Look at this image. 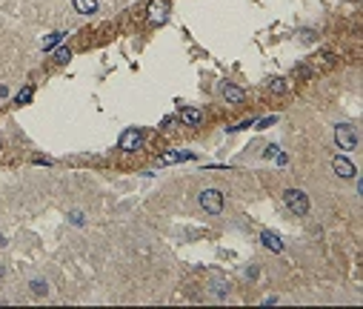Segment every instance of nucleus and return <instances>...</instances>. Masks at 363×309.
<instances>
[{
	"mask_svg": "<svg viewBox=\"0 0 363 309\" xmlns=\"http://www.w3.org/2000/svg\"><path fill=\"white\" fill-rule=\"evenodd\" d=\"M283 201H286V206H289L295 215H306L309 212V195L301 192V189H286Z\"/></svg>",
	"mask_w": 363,
	"mask_h": 309,
	"instance_id": "f257e3e1",
	"label": "nucleus"
},
{
	"mask_svg": "<svg viewBox=\"0 0 363 309\" xmlns=\"http://www.w3.org/2000/svg\"><path fill=\"white\" fill-rule=\"evenodd\" d=\"M197 203H200V206H203L209 215H217V212L223 209V195L217 192V189H206V192H200Z\"/></svg>",
	"mask_w": 363,
	"mask_h": 309,
	"instance_id": "f03ea898",
	"label": "nucleus"
},
{
	"mask_svg": "<svg viewBox=\"0 0 363 309\" xmlns=\"http://www.w3.org/2000/svg\"><path fill=\"white\" fill-rule=\"evenodd\" d=\"M166 18H169V3L166 0H152L149 9H146V20H149L152 26H160Z\"/></svg>",
	"mask_w": 363,
	"mask_h": 309,
	"instance_id": "7ed1b4c3",
	"label": "nucleus"
},
{
	"mask_svg": "<svg viewBox=\"0 0 363 309\" xmlns=\"http://www.w3.org/2000/svg\"><path fill=\"white\" fill-rule=\"evenodd\" d=\"M335 141L340 149H354L357 146V132H354L352 126H337L335 129Z\"/></svg>",
	"mask_w": 363,
	"mask_h": 309,
	"instance_id": "20e7f679",
	"label": "nucleus"
},
{
	"mask_svg": "<svg viewBox=\"0 0 363 309\" xmlns=\"http://www.w3.org/2000/svg\"><path fill=\"white\" fill-rule=\"evenodd\" d=\"M143 143V132L140 129H126L123 138H120V149L123 152H137Z\"/></svg>",
	"mask_w": 363,
	"mask_h": 309,
	"instance_id": "39448f33",
	"label": "nucleus"
},
{
	"mask_svg": "<svg viewBox=\"0 0 363 309\" xmlns=\"http://www.w3.org/2000/svg\"><path fill=\"white\" fill-rule=\"evenodd\" d=\"M332 166H335V172L340 177H354V163L346 158V155H337V158L332 160Z\"/></svg>",
	"mask_w": 363,
	"mask_h": 309,
	"instance_id": "423d86ee",
	"label": "nucleus"
},
{
	"mask_svg": "<svg viewBox=\"0 0 363 309\" xmlns=\"http://www.w3.org/2000/svg\"><path fill=\"white\" fill-rule=\"evenodd\" d=\"M180 120H183V123H189V126H200V123H203V112H200V109H195V106H186L183 112H180Z\"/></svg>",
	"mask_w": 363,
	"mask_h": 309,
	"instance_id": "0eeeda50",
	"label": "nucleus"
},
{
	"mask_svg": "<svg viewBox=\"0 0 363 309\" xmlns=\"http://www.w3.org/2000/svg\"><path fill=\"white\" fill-rule=\"evenodd\" d=\"M221 92H223V97L229 100V103H240L243 100V92H240V86H235V83H221Z\"/></svg>",
	"mask_w": 363,
	"mask_h": 309,
	"instance_id": "6e6552de",
	"label": "nucleus"
},
{
	"mask_svg": "<svg viewBox=\"0 0 363 309\" xmlns=\"http://www.w3.org/2000/svg\"><path fill=\"white\" fill-rule=\"evenodd\" d=\"M260 240H263L266 249H272V252H283V240L277 238L275 232H260Z\"/></svg>",
	"mask_w": 363,
	"mask_h": 309,
	"instance_id": "1a4fd4ad",
	"label": "nucleus"
},
{
	"mask_svg": "<svg viewBox=\"0 0 363 309\" xmlns=\"http://www.w3.org/2000/svg\"><path fill=\"white\" fill-rule=\"evenodd\" d=\"M192 158H195L192 152H166L163 163H180V160H192Z\"/></svg>",
	"mask_w": 363,
	"mask_h": 309,
	"instance_id": "9d476101",
	"label": "nucleus"
},
{
	"mask_svg": "<svg viewBox=\"0 0 363 309\" xmlns=\"http://www.w3.org/2000/svg\"><path fill=\"white\" fill-rule=\"evenodd\" d=\"M75 9L80 15H92V12H98V0H75Z\"/></svg>",
	"mask_w": 363,
	"mask_h": 309,
	"instance_id": "9b49d317",
	"label": "nucleus"
},
{
	"mask_svg": "<svg viewBox=\"0 0 363 309\" xmlns=\"http://www.w3.org/2000/svg\"><path fill=\"white\" fill-rule=\"evenodd\" d=\"M283 89H286V80H283V78H272V80H269V92H275V95H280Z\"/></svg>",
	"mask_w": 363,
	"mask_h": 309,
	"instance_id": "f8f14e48",
	"label": "nucleus"
},
{
	"mask_svg": "<svg viewBox=\"0 0 363 309\" xmlns=\"http://www.w3.org/2000/svg\"><path fill=\"white\" fill-rule=\"evenodd\" d=\"M32 92H35V89H32V86H26V89H23V92H20V95H18V100H15V103H18V106H23V103H29V100H32Z\"/></svg>",
	"mask_w": 363,
	"mask_h": 309,
	"instance_id": "ddd939ff",
	"label": "nucleus"
},
{
	"mask_svg": "<svg viewBox=\"0 0 363 309\" xmlns=\"http://www.w3.org/2000/svg\"><path fill=\"white\" fill-rule=\"evenodd\" d=\"M69 57H71L69 49H57V52H54V60L57 63H69Z\"/></svg>",
	"mask_w": 363,
	"mask_h": 309,
	"instance_id": "4468645a",
	"label": "nucleus"
},
{
	"mask_svg": "<svg viewBox=\"0 0 363 309\" xmlns=\"http://www.w3.org/2000/svg\"><path fill=\"white\" fill-rule=\"evenodd\" d=\"M60 37H63V35H49V37L43 40V49H46V52H49V49H54V43H57Z\"/></svg>",
	"mask_w": 363,
	"mask_h": 309,
	"instance_id": "2eb2a0df",
	"label": "nucleus"
},
{
	"mask_svg": "<svg viewBox=\"0 0 363 309\" xmlns=\"http://www.w3.org/2000/svg\"><path fill=\"white\" fill-rule=\"evenodd\" d=\"M277 123V117L272 115V117H263V120H257V129H269V126H275Z\"/></svg>",
	"mask_w": 363,
	"mask_h": 309,
	"instance_id": "dca6fc26",
	"label": "nucleus"
},
{
	"mask_svg": "<svg viewBox=\"0 0 363 309\" xmlns=\"http://www.w3.org/2000/svg\"><path fill=\"white\" fill-rule=\"evenodd\" d=\"M175 123H177L175 117H166V120H163V123H160V129H175Z\"/></svg>",
	"mask_w": 363,
	"mask_h": 309,
	"instance_id": "f3484780",
	"label": "nucleus"
},
{
	"mask_svg": "<svg viewBox=\"0 0 363 309\" xmlns=\"http://www.w3.org/2000/svg\"><path fill=\"white\" fill-rule=\"evenodd\" d=\"M246 126H252V120H243V123H235L229 129V132H240V129H246Z\"/></svg>",
	"mask_w": 363,
	"mask_h": 309,
	"instance_id": "a211bd4d",
	"label": "nucleus"
},
{
	"mask_svg": "<svg viewBox=\"0 0 363 309\" xmlns=\"http://www.w3.org/2000/svg\"><path fill=\"white\" fill-rule=\"evenodd\" d=\"M32 289H35V292H46V283L43 281H35V283H32Z\"/></svg>",
	"mask_w": 363,
	"mask_h": 309,
	"instance_id": "6ab92c4d",
	"label": "nucleus"
},
{
	"mask_svg": "<svg viewBox=\"0 0 363 309\" xmlns=\"http://www.w3.org/2000/svg\"><path fill=\"white\" fill-rule=\"evenodd\" d=\"M263 155H266V158H275V155H277V146H266Z\"/></svg>",
	"mask_w": 363,
	"mask_h": 309,
	"instance_id": "aec40b11",
	"label": "nucleus"
},
{
	"mask_svg": "<svg viewBox=\"0 0 363 309\" xmlns=\"http://www.w3.org/2000/svg\"><path fill=\"white\" fill-rule=\"evenodd\" d=\"M286 163H289V158H286L283 152H277V166H286Z\"/></svg>",
	"mask_w": 363,
	"mask_h": 309,
	"instance_id": "412c9836",
	"label": "nucleus"
},
{
	"mask_svg": "<svg viewBox=\"0 0 363 309\" xmlns=\"http://www.w3.org/2000/svg\"><path fill=\"white\" fill-rule=\"evenodd\" d=\"M246 278H257V266H249V269H246Z\"/></svg>",
	"mask_w": 363,
	"mask_h": 309,
	"instance_id": "4be33fe9",
	"label": "nucleus"
}]
</instances>
